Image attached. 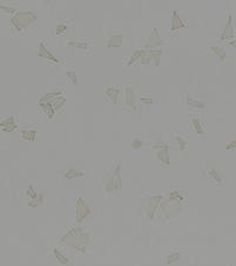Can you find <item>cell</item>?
<instances>
[{
  "label": "cell",
  "instance_id": "obj_28",
  "mask_svg": "<svg viewBox=\"0 0 236 266\" xmlns=\"http://www.w3.org/2000/svg\"><path fill=\"white\" fill-rule=\"evenodd\" d=\"M65 30H66V26H65V25L58 26V27H56V34H60V33H62V31H65Z\"/></svg>",
  "mask_w": 236,
  "mask_h": 266
},
{
  "label": "cell",
  "instance_id": "obj_15",
  "mask_svg": "<svg viewBox=\"0 0 236 266\" xmlns=\"http://www.w3.org/2000/svg\"><path fill=\"white\" fill-rule=\"evenodd\" d=\"M21 137L26 140H34L35 138V131H23Z\"/></svg>",
  "mask_w": 236,
  "mask_h": 266
},
{
  "label": "cell",
  "instance_id": "obj_6",
  "mask_svg": "<svg viewBox=\"0 0 236 266\" xmlns=\"http://www.w3.org/2000/svg\"><path fill=\"white\" fill-rule=\"evenodd\" d=\"M181 27H184V24L183 21L179 18V14H177V12L174 11L173 12V20H172V26H170V31H175V30H179V28H181Z\"/></svg>",
  "mask_w": 236,
  "mask_h": 266
},
{
  "label": "cell",
  "instance_id": "obj_8",
  "mask_svg": "<svg viewBox=\"0 0 236 266\" xmlns=\"http://www.w3.org/2000/svg\"><path fill=\"white\" fill-rule=\"evenodd\" d=\"M126 103L129 106L135 107V94H134V91L132 90V87L126 88Z\"/></svg>",
  "mask_w": 236,
  "mask_h": 266
},
{
  "label": "cell",
  "instance_id": "obj_10",
  "mask_svg": "<svg viewBox=\"0 0 236 266\" xmlns=\"http://www.w3.org/2000/svg\"><path fill=\"white\" fill-rule=\"evenodd\" d=\"M1 127L5 129V131H13L16 129V125L14 124V118L13 117H9L6 120L1 122Z\"/></svg>",
  "mask_w": 236,
  "mask_h": 266
},
{
  "label": "cell",
  "instance_id": "obj_13",
  "mask_svg": "<svg viewBox=\"0 0 236 266\" xmlns=\"http://www.w3.org/2000/svg\"><path fill=\"white\" fill-rule=\"evenodd\" d=\"M106 94L108 96V98H111V100L113 103H116V100H118L116 98H118V94H119V88L118 87H113V86H109V87H107Z\"/></svg>",
  "mask_w": 236,
  "mask_h": 266
},
{
  "label": "cell",
  "instance_id": "obj_7",
  "mask_svg": "<svg viewBox=\"0 0 236 266\" xmlns=\"http://www.w3.org/2000/svg\"><path fill=\"white\" fill-rule=\"evenodd\" d=\"M39 57H41V58H44V57H46L47 59H51V60H53L54 62H59V61L56 60L55 58H54L52 54L49 53L47 50H46V47H45V44L44 43H41L40 44V46H39Z\"/></svg>",
  "mask_w": 236,
  "mask_h": 266
},
{
  "label": "cell",
  "instance_id": "obj_3",
  "mask_svg": "<svg viewBox=\"0 0 236 266\" xmlns=\"http://www.w3.org/2000/svg\"><path fill=\"white\" fill-rule=\"evenodd\" d=\"M89 213V208L84 203L82 199H79L76 203V219L78 221H82L85 217H87Z\"/></svg>",
  "mask_w": 236,
  "mask_h": 266
},
{
  "label": "cell",
  "instance_id": "obj_26",
  "mask_svg": "<svg viewBox=\"0 0 236 266\" xmlns=\"http://www.w3.org/2000/svg\"><path fill=\"white\" fill-rule=\"evenodd\" d=\"M71 45L72 46H75V47H78V48H80V50H84L85 47H86V44H85V43H78V44H76V43H72V44H71Z\"/></svg>",
  "mask_w": 236,
  "mask_h": 266
},
{
  "label": "cell",
  "instance_id": "obj_25",
  "mask_svg": "<svg viewBox=\"0 0 236 266\" xmlns=\"http://www.w3.org/2000/svg\"><path fill=\"white\" fill-rule=\"evenodd\" d=\"M54 253L58 256V259H60V261L62 263V264H65V263H67V261H68L67 259H62L64 257H62V256L60 254V252H58V250H54Z\"/></svg>",
  "mask_w": 236,
  "mask_h": 266
},
{
  "label": "cell",
  "instance_id": "obj_22",
  "mask_svg": "<svg viewBox=\"0 0 236 266\" xmlns=\"http://www.w3.org/2000/svg\"><path fill=\"white\" fill-rule=\"evenodd\" d=\"M65 101H66V100H65V98H64V97L61 98L60 101H59V98L55 99V101H54L53 104H52V105H53V107H54V110H59V108H60V107L62 106L64 104H65Z\"/></svg>",
  "mask_w": 236,
  "mask_h": 266
},
{
  "label": "cell",
  "instance_id": "obj_2",
  "mask_svg": "<svg viewBox=\"0 0 236 266\" xmlns=\"http://www.w3.org/2000/svg\"><path fill=\"white\" fill-rule=\"evenodd\" d=\"M35 21V15L32 12H20L14 15L12 19V24L14 25L16 31H21L26 27H28L31 24Z\"/></svg>",
  "mask_w": 236,
  "mask_h": 266
},
{
  "label": "cell",
  "instance_id": "obj_14",
  "mask_svg": "<svg viewBox=\"0 0 236 266\" xmlns=\"http://www.w3.org/2000/svg\"><path fill=\"white\" fill-rule=\"evenodd\" d=\"M40 105H41V107H42V110L46 112V114L49 117V118H53V115H54V107L53 105L51 104V103H40Z\"/></svg>",
  "mask_w": 236,
  "mask_h": 266
},
{
  "label": "cell",
  "instance_id": "obj_12",
  "mask_svg": "<svg viewBox=\"0 0 236 266\" xmlns=\"http://www.w3.org/2000/svg\"><path fill=\"white\" fill-rule=\"evenodd\" d=\"M121 43H122V36L121 34H115V36H113L112 38L108 40L107 46L108 47H119V46L121 45Z\"/></svg>",
  "mask_w": 236,
  "mask_h": 266
},
{
  "label": "cell",
  "instance_id": "obj_21",
  "mask_svg": "<svg viewBox=\"0 0 236 266\" xmlns=\"http://www.w3.org/2000/svg\"><path fill=\"white\" fill-rule=\"evenodd\" d=\"M82 175V172H79V171H75V170H69L67 172V174H65V177L67 178H76V177H81Z\"/></svg>",
  "mask_w": 236,
  "mask_h": 266
},
{
  "label": "cell",
  "instance_id": "obj_1",
  "mask_svg": "<svg viewBox=\"0 0 236 266\" xmlns=\"http://www.w3.org/2000/svg\"><path fill=\"white\" fill-rule=\"evenodd\" d=\"M79 242V249L80 250H84V247L86 246V244L88 242V237L86 233H84L81 231V228H75L73 231H71L68 234L66 237L62 238V242L66 244H68L71 246H73L74 242Z\"/></svg>",
  "mask_w": 236,
  "mask_h": 266
},
{
  "label": "cell",
  "instance_id": "obj_23",
  "mask_svg": "<svg viewBox=\"0 0 236 266\" xmlns=\"http://www.w3.org/2000/svg\"><path fill=\"white\" fill-rule=\"evenodd\" d=\"M67 77H68L69 79H72V81H73L74 84L78 83V81H76V74L74 71H68V72H67Z\"/></svg>",
  "mask_w": 236,
  "mask_h": 266
},
{
  "label": "cell",
  "instance_id": "obj_20",
  "mask_svg": "<svg viewBox=\"0 0 236 266\" xmlns=\"http://www.w3.org/2000/svg\"><path fill=\"white\" fill-rule=\"evenodd\" d=\"M143 53H145V51H136L135 53L133 54V57L130 58V61L128 62V65H132V64H133V61L137 60V59H141V58H142V55H143Z\"/></svg>",
  "mask_w": 236,
  "mask_h": 266
},
{
  "label": "cell",
  "instance_id": "obj_24",
  "mask_svg": "<svg viewBox=\"0 0 236 266\" xmlns=\"http://www.w3.org/2000/svg\"><path fill=\"white\" fill-rule=\"evenodd\" d=\"M176 139H177V141H179V144H180V150H181V151H183V150L186 148V144H187V143H186V140H184V139H182V138H180V137H177Z\"/></svg>",
  "mask_w": 236,
  "mask_h": 266
},
{
  "label": "cell",
  "instance_id": "obj_17",
  "mask_svg": "<svg viewBox=\"0 0 236 266\" xmlns=\"http://www.w3.org/2000/svg\"><path fill=\"white\" fill-rule=\"evenodd\" d=\"M187 104L191 107H201V108L205 107V104H202V103H200L198 100H195V99H193V98L187 99Z\"/></svg>",
  "mask_w": 236,
  "mask_h": 266
},
{
  "label": "cell",
  "instance_id": "obj_11",
  "mask_svg": "<svg viewBox=\"0 0 236 266\" xmlns=\"http://www.w3.org/2000/svg\"><path fill=\"white\" fill-rule=\"evenodd\" d=\"M161 199V197H154V201L152 204V199H149L147 201V205H149V207H147V212L149 214V218H153V214H154V211H155V207L156 205L159 204V200Z\"/></svg>",
  "mask_w": 236,
  "mask_h": 266
},
{
  "label": "cell",
  "instance_id": "obj_27",
  "mask_svg": "<svg viewBox=\"0 0 236 266\" xmlns=\"http://www.w3.org/2000/svg\"><path fill=\"white\" fill-rule=\"evenodd\" d=\"M141 145H143V143L142 141H140V140H137V139H135L134 141H133V144H132V146L134 147V148H139Z\"/></svg>",
  "mask_w": 236,
  "mask_h": 266
},
{
  "label": "cell",
  "instance_id": "obj_29",
  "mask_svg": "<svg viewBox=\"0 0 236 266\" xmlns=\"http://www.w3.org/2000/svg\"><path fill=\"white\" fill-rule=\"evenodd\" d=\"M234 147H236V140H235V141H233L231 144L227 146V150H231V148H234Z\"/></svg>",
  "mask_w": 236,
  "mask_h": 266
},
{
  "label": "cell",
  "instance_id": "obj_5",
  "mask_svg": "<svg viewBox=\"0 0 236 266\" xmlns=\"http://www.w3.org/2000/svg\"><path fill=\"white\" fill-rule=\"evenodd\" d=\"M161 45H163V40L159 37V32H158V30L154 28L152 36H151V38L148 39L147 43H146V46L149 47V46H161Z\"/></svg>",
  "mask_w": 236,
  "mask_h": 266
},
{
  "label": "cell",
  "instance_id": "obj_19",
  "mask_svg": "<svg viewBox=\"0 0 236 266\" xmlns=\"http://www.w3.org/2000/svg\"><path fill=\"white\" fill-rule=\"evenodd\" d=\"M162 54L161 50H155V51H151V57H153V60H155V64L159 65V60H160V57Z\"/></svg>",
  "mask_w": 236,
  "mask_h": 266
},
{
  "label": "cell",
  "instance_id": "obj_16",
  "mask_svg": "<svg viewBox=\"0 0 236 266\" xmlns=\"http://www.w3.org/2000/svg\"><path fill=\"white\" fill-rule=\"evenodd\" d=\"M210 50H212V52H213V53H215L216 55H219L221 60H223V59H224V57H226V52H224L222 48H220V47H216V46H213Z\"/></svg>",
  "mask_w": 236,
  "mask_h": 266
},
{
  "label": "cell",
  "instance_id": "obj_18",
  "mask_svg": "<svg viewBox=\"0 0 236 266\" xmlns=\"http://www.w3.org/2000/svg\"><path fill=\"white\" fill-rule=\"evenodd\" d=\"M191 122H193L194 127L196 129V133H198V134H203V129H202V126H201V122H200V120H198V118H194V119L191 120Z\"/></svg>",
  "mask_w": 236,
  "mask_h": 266
},
{
  "label": "cell",
  "instance_id": "obj_4",
  "mask_svg": "<svg viewBox=\"0 0 236 266\" xmlns=\"http://www.w3.org/2000/svg\"><path fill=\"white\" fill-rule=\"evenodd\" d=\"M120 186V167L118 166L116 167V171L114 172V174H113V178L111 179V180H108L106 185V191H112L116 189V187H119Z\"/></svg>",
  "mask_w": 236,
  "mask_h": 266
},
{
  "label": "cell",
  "instance_id": "obj_9",
  "mask_svg": "<svg viewBox=\"0 0 236 266\" xmlns=\"http://www.w3.org/2000/svg\"><path fill=\"white\" fill-rule=\"evenodd\" d=\"M234 32H233V24H231V15H229V21L226 26V28L223 31V34L221 36V39H229L233 37Z\"/></svg>",
  "mask_w": 236,
  "mask_h": 266
}]
</instances>
